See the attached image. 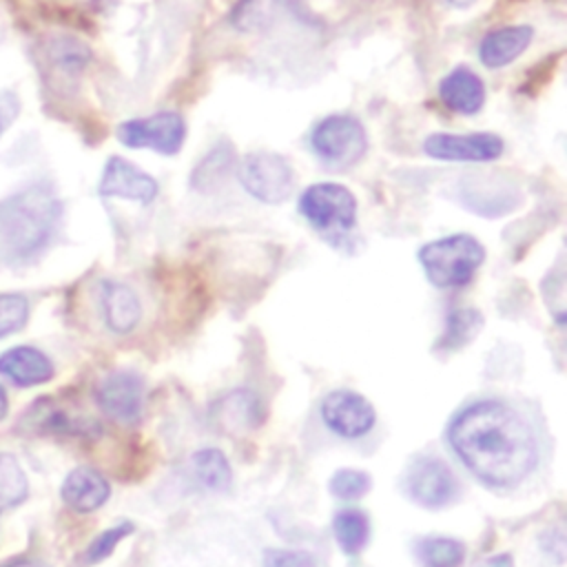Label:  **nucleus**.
<instances>
[{
  "label": "nucleus",
  "instance_id": "nucleus-4",
  "mask_svg": "<svg viewBox=\"0 0 567 567\" xmlns=\"http://www.w3.org/2000/svg\"><path fill=\"white\" fill-rule=\"evenodd\" d=\"M312 153L330 168L354 164L368 148L363 124L352 115H328L310 133Z\"/></svg>",
  "mask_w": 567,
  "mask_h": 567
},
{
  "label": "nucleus",
  "instance_id": "nucleus-21",
  "mask_svg": "<svg viewBox=\"0 0 567 567\" xmlns=\"http://www.w3.org/2000/svg\"><path fill=\"white\" fill-rule=\"evenodd\" d=\"M215 419L224 423V427H255L264 419L261 403L250 392H233L224 396L215 408Z\"/></svg>",
  "mask_w": 567,
  "mask_h": 567
},
{
  "label": "nucleus",
  "instance_id": "nucleus-5",
  "mask_svg": "<svg viewBox=\"0 0 567 567\" xmlns=\"http://www.w3.org/2000/svg\"><path fill=\"white\" fill-rule=\"evenodd\" d=\"M237 177L244 190L264 204H279L295 188L290 162L272 151L248 153L237 166Z\"/></svg>",
  "mask_w": 567,
  "mask_h": 567
},
{
  "label": "nucleus",
  "instance_id": "nucleus-15",
  "mask_svg": "<svg viewBox=\"0 0 567 567\" xmlns=\"http://www.w3.org/2000/svg\"><path fill=\"white\" fill-rule=\"evenodd\" d=\"M534 29L529 24H507L483 35L478 58L489 69H501L514 62L532 42Z\"/></svg>",
  "mask_w": 567,
  "mask_h": 567
},
{
  "label": "nucleus",
  "instance_id": "nucleus-6",
  "mask_svg": "<svg viewBox=\"0 0 567 567\" xmlns=\"http://www.w3.org/2000/svg\"><path fill=\"white\" fill-rule=\"evenodd\" d=\"M299 213L317 230L346 233L357 221V199L341 184L319 182L301 193Z\"/></svg>",
  "mask_w": 567,
  "mask_h": 567
},
{
  "label": "nucleus",
  "instance_id": "nucleus-17",
  "mask_svg": "<svg viewBox=\"0 0 567 567\" xmlns=\"http://www.w3.org/2000/svg\"><path fill=\"white\" fill-rule=\"evenodd\" d=\"M0 374L20 388H31L47 383L53 377V363L38 348L18 346L0 354Z\"/></svg>",
  "mask_w": 567,
  "mask_h": 567
},
{
  "label": "nucleus",
  "instance_id": "nucleus-33",
  "mask_svg": "<svg viewBox=\"0 0 567 567\" xmlns=\"http://www.w3.org/2000/svg\"><path fill=\"white\" fill-rule=\"evenodd\" d=\"M0 567H47V565L40 563V560H31V558H16V560H9Z\"/></svg>",
  "mask_w": 567,
  "mask_h": 567
},
{
  "label": "nucleus",
  "instance_id": "nucleus-10",
  "mask_svg": "<svg viewBox=\"0 0 567 567\" xmlns=\"http://www.w3.org/2000/svg\"><path fill=\"white\" fill-rule=\"evenodd\" d=\"M408 492L425 507H443L454 501L458 485L452 470L441 458L421 456L408 470Z\"/></svg>",
  "mask_w": 567,
  "mask_h": 567
},
{
  "label": "nucleus",
  "instance_id": "nucleus-1",
  "mask_svg": "<svg viewBox=\"0 0 567 567\" xmlns=\"http://www.w3.org/2000/svg\"><path fill=\"white\" fill-rule=\"evenodd\" d=\"M447 439L463 465L492 487L523 483L538 461L529 423L507 403L494 399L463 408L452 419Z\"/></svg>",
  "mask_w": 567,
  "mask_h": 567
},
{
  "label": "nucleus",
  "instance_id": "nucleus-14",
  "mask_svg": "<svg viewBox=\"0 0 567 567\" xmlns=\"http://www.w3.org/2000/svg\"><path fill=\"white\" fill-rule=\"evenodd\" d=\"M60 496L73 512L89 514L109 501L111 487H109V481L97 470L75 467L66 474L60 487Z\"/></svg>",
  "mask_w": 567,
  "mask_h": 567
},
{
  "label": "nucleus",
  "instance_id": "nucleus-22",
  "mask_svg": "<svg viewBox=\"0 0 567 567\" xmlns=\"http://www.w3.org/2000/svg\"><path fill=\"white\" fill-rule=\"evenodd\" d=\"M332 529H334V536H337L339 547H341L346 554H357V551H361L363 545L368 543V536H370L368 518H365V514L359 512V509H341V512L334 516Z\"/></svg>",
  "mask_w": 567,
  "mask_h": 567
},
{
  "label": "nucleus",
  "instance_id": "nucleus-7",
  "mask_svg": "<svg viewBox=\"0 0 567 567\" xmlns=\"http://www.w3.org/2000/svg\"><path fill=\"white\" fill-rule=\"evenodd\" d=\"M186 137L184 117L175 111H159L148 117L126 120L117 126V140L128 148H151L162 155L182 151Z\"/></svg>",
  "mask_w": 567,
  "mask_h": 567
},
{
  "label": "nucleus",
  "instance_id": "nucleus-20",
  "mask_svg": "<svg viewBox=\"0 0 567 567\" xmlns=\"http://www.w3.org/2000/svg\"><path fill=\"white\" fill-rule=\"evenodd\" d=\"M44 55L49 60V64L53 66V71L66 75V78H75L80 75L86 64L91 62V49L71 35H58L51 38L44 47Z\"/></svg>",
  "mask_w": 567,
  "mask_h": 567
},
{
  "label": "nucleus",
  "instance_id": "nucleus-30",
  "mask_svg": "<svg viewBox=\"0 0 567 567\" xmlns=\"http://www.w3.org/2000/svg\"><path fill=\"white\" fill-rule=\"evenodd\" d=\"M131 532H133V523H120V525H115V527L102 532V534L95 536V538L91 540V545L86 547L84 560H86L89 565H95V563L109 558V556L113 554V549L117 547V543L124 540Z\"/></svg>",
  "mask_w": 567,
  "mask_h": 567
},
{
  "label": "nucleus",
  "instance_id": "nucleus-16",
  "mask_svg": "<svg viewBox=\"0 0 567 567\" xmlns=\"http://www.w3.org/2000/svg\"><path fill=\"white\" fill-rule=\"evenodd\" d=\"M439 95L450 111L474 115L485 104V84L472 69L456 66L441 80Z\"/></svg>",
  "mask_w": 567,
  "mask_h": 567
},
{
  "label": "nucleus",
  "instance_id": "nucleus-36",
  "mask_svg": "<svg viewBox=\"0 0 567 567\" xmlns=\"http://www.w3.org/2000/svg\"><path fill=\"white\" fill-rule=\"evenodd\" d=\"M7 410H9V401H7V392L4 388L0 385V421L7 416Z\"/></svg>",
  "mask_w": 567,
  "mask_h": 567
},
{
  "label": "nucleus",
  "instance_id": "nucleus-2",
  "mask_svg": "<svg viewBox=\"0 0 567 567\" xmlns=\"http://www.w3.org/2000/svg\"><path fill=\"white\" fill-rule=\"evenodd\" d=\"M60 215V199L44 184L0 199V259L20 264L35 257L55 233Z\"/></svg>",
  "mask_w": 567,
  "mask_h": 567
},
{
  "label": "nucleus",
  "instance_id": "nucleus-3",
  "mask_svg": "<svg viewBox=\"0 0 567 567\" xmlns=\"http://www.w3.org/2000/svg\"><path fill=\"white\" fill-rule=\"evenodd\" d=\"M483 259V244L465 233L434 239L419 250V261L427 279L439 288H458L470 284Z\"/></svg>",
  "mask_w": 567,
  "mask_h": 567
},
{
  "label": "nucleus",
  "instance_id": "nucleus-11",
  "mask_svg": "<svg viewBox=\"0 0 567 567\" xmlns=\"http://www.w3.org/2000/svg\"><path fill=\"white\" fill-rule=\"evenodd\" d=\"M95 399L106 416H111L122 425H133L142 414L144 385L140 377L131 372H115V374H109L97 385Z\"/></svg>",
  "mask_w": 567,
  "mask_h": 567
},
{
  "label": "nucleus",
  "instance_id": "nucleus-26",
  "mask_svg": "<svg viewBox=\"0 0 567 567\" xmlns=\"http://www.w3.org/2000/svg\"><path fill=\"white\" fill-rule=\"evenodd\" d=\"M233 166V146L228 144H217L193 171V186L199 190L208 188L210 184L224 179L226 171Z\"/></svg>",
  "mask_w": 567,
  "mask_h": 567
},
{
  "label": "nucleus",
  "instance_id": "nucleus-12",
  "mask_svg": "<svg viewBox=\"0 0 567 567\" xmlns=\"http://www.w3.org/2000/svg\"><path fill=\"white\" fill-rule=\"evenodd\" d=\"M97 193L102 197H122L151 204L157 197V182L135 164L113 155L104 164Z\"/></svg>",
  "mask_w": 567,
  "mask_h": 567
},
{
  "label": "nucleus",
  "instance_id": "nucleus-25",
  "mask_svg": "<svg viewBox=\"0 0 567 567\" xmlns=\"http://www.w3.org/2000/svg\"><path fill=\"white\" fill-rule=\"evenodd\" d=\"M416 556L421 558L423 567H458L463 563L465 547L454 538L432 536L416 545Z\"/></svg>",
  "mask_w": 567,
  "mask_h": 567
},
{
  "label": "nucleus",
  "instance_id": "nucleus-34",
  "mask_svg": "<svg viewBox=\"0 0 567 567\" xmlns=\"http://www.w3.org/2000/svg\"><path fill=\"white\" fill-rule=\"evenodd\" d=\"M485 567H512V558L507 554H501V556H494L485 563Z\"/></svg>",
  "mask_w": 567,
  "mask_h": 567
},
{
  "label": "nucleus",
  "instance_id": "nucleus-29",
  "mask_svg": "<svg viewBox=\"0 0 567 567\" xmlns=\"http://www.w3.org/2000/svg\"><path fill=\"white\" fill-rule=\"evenodd\" d=\"M370 489V476L361 470H339L330 478V492L341 501L361 498Z\"/></svg>",
  "mask_w": 567,
  "mask_h": 567
},
{
  "label": "nucleus",
  "instance_id": "nucleus-32",
  "mask_svg": "<svg viewBox=\"0 0 567 567\" xmlns=\"http://www.w3.org/2000/svg\"><path fill=\"white\" fill-rule=\"evenodd\" d=\"M20 111V100L13 91H0V137L11 126Z\"/></svg>",
  "mask_w": 567,
  "mask_h": 567
},
{
  "label": "nucleus",
  "instance_id": "nucleus-28",
  "mask_svg": "<svg viewBox=\"0 0 567 567\" xmlns=\"http://www.w3.org/2000/svg\"><path fill=\"white\" fill-rule=\"evenodd\" d=\"M29 319V301L22 295H0V339L22 330Z\"/></svg>",
  "mask_w": 567,
  "mask_h": 567
},
{
  "label": "nucleus",
  "instance_id": "nucleus-23",
  "mask_svg": "<svg viewBox=\"0 0 567 567\" xmlns=\"http://www.w3.org/2000/svg\"><path fill=\"white\" fill-rule=\"evenodd\" d=\"M29 494V481L13 454L0 452V512L20 505Z\"/></svg>",
  "mask_w": 567,
  "mask_h": 567
},
{
  "label": "nucleus",
  "instance_id": "nucleus-19",
  "mask_svg": "<svg viewBox=\"0 0 567 567\" xmlns=\"http://www.w3.org/2000/svg\"><path fill=\"white\" fill-rule=\"evenodd\" d=\"M22 425H27L29 432L35 434H69V432H86L93 423L86 419H71L64 410H60L49 396H42L31 405L29 412H24Z\"/></svg>",
  "mask_w": 567,
  "mask_h": 567
},
{
  "label": "nucleus",
  "instance_id": "nucleus-9",
  "mask_svg": "<svg viewBox=\"0 0 567 567\" xmlns=\"http://www.w3.org/2000/svg\"><path fill=\"white\" fill-rule=\"evenodd\" d=\"M323 423L343 439H359L374 427L377 414L370 401L352 390H334L321 401Z\"/></svg>",
  "mask_w": 567,
  "mask_h": 567
},
{
  "label": "nucleus",
  "instance_id": "nucleus-31",
  "mask_svg": "<svg viewBox=\"0 0 567 567\" xmlns=\"http://www.w3.org/2000/svg\"><path fill=\"white\" fill-rule=\"evenodd\" d=\"M264 567H312V558L292 549H268L264 554Z\"/></svg>",
  "mask_w": 567,
  "mask_h": 567
},
{
  "label": "nucleus",
  "instance_id": "nucleus-8",
  "mask_svg": "<svg viewBox=\"0 0 567 567\" xmlns=\"http://www.w3.org/2000/svg\"><path fill=\"white\" fill-rule=\"evenodd\" d=\"M503 148L496 133H432L423 140L425 155L443 162H492Z\"/></svg>",
  "mask_w": 567,
  "mask_h": 567
},
{
  "label": "nucleus",
  "instance_id": "nucleus-27",
  "mask_svg": "<svg viewBox=\"0 0 567 567\" xmlns=\"http://www.w3.org/2000/svg\"><path fill=\"white\" fill-rule=\"evenodd\" d=\"M483 319L476 310L472 308H456L447 315V330L441 339V348H458L465 341H470L478 328H481Z\"/></svg>",
  "mask_w": 567,
  "mask_h": 567
},
{
  "label": "nucleus",
  "instance_id": "nucleus-13",
  "mask_svg": "<svg viewBox=\"0 0 567 567\" xmlns=\"http://www.w3.org/2000/svg\"><path fill=\"white\" fill-rule=\"evenodd\" d=\"M281 16L306 20L301 0H239L228 13V22L235 31L257 33L277 24Z\"/></svg>",
  "mask_w": 567,
  "mask_h": 567
},
{
  "label": "nucleus",
  "instance_id": "nucleus-18",
  "mask_svg": "<svg viewBox=\"0 0 567 567\" xmlns=\"http://www.w3.org/2000/svg\"><path fill=\"white\" fill-rule=\"evenodd\" d=\"M102 306H104L106 326L117 334L131 332L137 326L140 315H142L137 295L131 288L115 284V281L104 284Z\"/></svg>",
  "mask_w": 567,
  "mask_h": 567
},
{
  "label": "nucleus",
  "instance_id": "nucleus-35",
  "mask_svg": "<svg viewBox=\"0 0 567 567\" xmlns=\"http://www.w3.org/2000/svg\"><path fill=\"white\" fill-rule=\"evenodd\" d=\"M441 2L447 4V7H454V9H465V7L474 4L476 0H441Z\"/></svg>",
  "mask_w": 567,
  "mask_h": 567
},
{
  "label": "nucleus",
  "instance_id": "nucleus-24",
  "mask_svg": "<svg viewBox=\"0 0 567 567\" xmlns=\"http://www.w3.org/2000/svg\"><path fill=\"white\" fill-rule=\"evenodd\" d=\"M193 467L195 474L199 478V483L206 489H215L221 492L230 485V465L226 461V456L219 450H199L193 456Z\"/></svg>",
  "mask_w": 567,
  "mask_h": 567
}]
</instances>
